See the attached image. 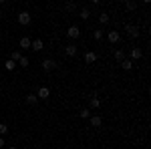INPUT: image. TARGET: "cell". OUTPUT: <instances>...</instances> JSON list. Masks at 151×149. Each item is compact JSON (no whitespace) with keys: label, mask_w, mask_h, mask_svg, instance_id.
<instances>
[{"label":"cell","mask_w":151,"mask_h":149,"mask_svg":"<svg viewBox=\"0 0 151 149\" xmlns=\"http://www.w3.org/2000/svg\"><path fill=\"white\" fill-rule=\"evenodd\" d=\"M30 22H32V16H30L28 10H20L18 12V24H20V26H28Z\"/></svg>","instance_id":"cell-1"},{"label":"cell","mask_w":151,"mask_h":149,"mask_svg":"<svg viewBox=\"0 0 151 149\" xmlns=\"http://www.w3.org/2000/svg\"><path fill=\"white\" fill-rule=\"evenodd\" d=\"M40 67H42V71H45V73H50V71L57 69V60H55V58H42Z\"/></svg>","instance_id":"cell-2"},{"label":"cell","mask_w":151,"mask_h":149,"mask_svg":"<svg viewBox=\"0 0 151 149\" xmlns=\"http://www.w3.org/2000/svg\"><path fill=\"white\" fill-rule=\"evenodd\" d=\"M125 32H127V36L129 38H139V26H135V24H127L125 26Z\"/></svg>","instance_id":"cell-3"},{"label":"cell","mask_w":151,"mask_h":149,"mask_svg":"<svg viewBox=\"0 0 151 149\" xmlns=\"http://www.w3.org/2000/svg\"><path fill=\"white\" fill-rule=\"evenodd\" d=\"M67 36H69L70 40H77V38L81 36V28H79L77 24H73V26H69V28H67Z\"/></svg>","instance_id":"cell-4"},{"label":"cell","mask_w":151,"mask_h":149,"mask_svg":"<svg viewBox=\"0 0 151 149\" xmlns=\"http://www.w3.org/2000/svg\"><path fill=\"white\" fill-rule=\"evenodd\" d=\"M77 53H79V48H77V45H75V42H69V45L65 46V55H67V57H77Z\"/></svg>","instance_id":"cell-5"},{"label":"cell","mask_w":151,"mask_h":149,"mask_svg":"<svg viewBox=\"0 0 151 149\" xmlns=\"http://www.w3.org/2000/svg\"><path fill=\"white\" fill-rule=\"evenodd\" d=\"M83 60H85L87 65H91V63H95V60H97V53H93V50H87V53L83 55Z\"/></svg>","instance_id":"cell-6"},{"label":"cell","mask_w":151,"mask_h":149,"mask_svg":"<svg viewBox=\"0 0 151 149\" xmlns=\"http://www.w3.org/2000/svg\"><path fill=\"white\" fill-rule=\"evenodd\" d=\"M107 40H109V42H119V40H121L119 30H109V32H107Z\"/></svg>","instance_id":"cell-7"},{"label":"cell","mask_w":151,"mask_h":149,"mask_svg":"<svg viewBox=\"0 0 151 149\" xmlns=\"http://www.w3.org/2000/svg\"><path fill=\"white\" fill-rule=\"evenodd\" d=\"M89 123H91V127H101L103 125V117H99V115H93V117H89Z\"/></svg>","instance_id":"cell-8"},{"label":"cell","mask_w":151,"mask_h":149,"mask_svg":"<svg viewBox=\"0 0 151 149\" xmlns=\"http://www.w3.org/2000/svg\"><path fill=\"white\" fill-rule=\"evenodd\" d=\"M36 97H38V99H48V97H50V89H48V87H40V89L36 91Z\"/></svg>","instance_id":"cell-9"},{"label":"cell","mask_w":151,"mask_h":149,"mask_svg":"<svg viewBox=\"0 0 151 149\" xmlns=\"http://www.w3.org/2000/svg\"><path fill=\"white\" fill-rule=\"evenodd\" d=\"M42 46H45V42H42L40 38H35V40L30 42V48H32V50H36V53H40V50H42Z\"/></svg>","instance_id":"cell-10"},{"label":"cell","mask_w":151,"mask_h":149,"mask_svg":"<svg viewBox=\"0 0 151 149\" xmlns=\"http://www.w3.org/2000/svg\"><path fill=\"white\" fill-rule=\"evenodd\" d=\"M141 57H143L141 48H139V46H133V48H131V60H139Z\"/></svg>","instance_id":"cell-11"},{"label":"cell","mask_w":151,"mask_h":149,"mask_svg":"<svg viewBox=\"0 0 151 149\" xmlns=\"http://www.w3.org/2000/svg\"><path fill=\"white\" fill-rule=\"evenodd\" d=\"M24 101H26V103L30 105V107H35V105L38 103V97H36L35 93H28V95H26V99H24Z\"/></svg>","instance_id":"cell-12"},{"label":"cell","mask_w":151,"mask_h":149,"mask_svg":"<svg viewBox=\"0 0 151 149\" xmlns=\"http://www.w3.org/2000/svg\"><path fill=\"white\" fill-rule=\"evenodd\" d=\"M30 42H32V38H28V36H22V38L18 40V46H20V48H30Z\"/></svg>","instance_id":"cell-13"},{"label":"cell","mask_w":151,"mask_h":149,"mask_svg":"<svg viewBox=\"0 0 151 149\" xmlns=\"http://www.w3.org/2000/svg\"><path fill=\"white\" fill-rule=\"evenodd\" d=\"M121 67H123V71H131V69H133V60L125 57L123 60H121Z\"/></svg>","instance_id":"cell-14"},{"label":"cell","mask_w":151,"mask_h":149,"mask_svg":"<svg viewBox=\"0 0 151 149\" xmlns=\"http://www.w3.org/2000/svg\"><path fill=\"white\" fill-rule=\"evenodd\" d=\"M79 117H81V119H89V117H91V109H89V107H83L81 111H79Z\"/></svg>","instance_id":"cell-15"},{"label":"cell","mask_w":151,"mask_h":149,"mask_svg":"<svg viewBox=\"0 0 151 149\" xmlns=\"http://www.w3.org/2000/svg\"><path fill=\"white\" fill-rule=\"evenodd\" d=\"M93 38H95V40H103V38H105V30H103V28H97V30L93 32Z\"/></svg>","instance_id":"cell-16"},{"label":"cell","mask_w":151,"mask_h":149,"mask_svg":"<svg viewBox=\"0 0 151 149\" xmlns=\"http://www.w3.org/2000/svg\"><path fill=\"white\" fill-rule=\"evenodd\" d=\"M125 8H127L129 12L137 10V2H133V0H125Z\"/></svg>","instance_id":"cell-17"},{"label":"cell","mask_w":151,"mask_h":149,"mask_svg":"<svg viewBox=\"0 0 151 149\" xmlns=\"http://www.w3.org/2000/svg\"><path fill=\"white\" fill-rule=\"evenodd\" d=\"M65 10H67V12H75V10H77V4H75L73 0H67V4H65Z\"/></svg>","instance_id":"cell-18"},{"label":"cell","mask_w":151,"mask_h":149,"mask_svg":"<svg viewBox=\"0 0 151 149\" xmlns=\"http://www.w3.org/2000/svg\"><path fill=\"white\" fill-rule=\"evenodd\" d=\"M20 57H22V53H20V50H12V53H10V60H14V63H18Z\"/></svg>","instance_id":"cell-19"},{"label":"cell","mask_w":151,"mask_h":149,"mask_svg":"<svg viewBox=\"0 0 151 149\" xmlns=\"http://www.w3.org/2000/svg\"><path fill=\"white\" fill-rule=\"evenodd\" d=\"M79 14H81L83 20H89V18H91V10H89V8H81V12H79Z\"/></svg>","instance_id":"cell-20"},{"label":"cell","mask_w":151,"mask_h":149,"mask_svg":"<svg viewBox=\"0 0 151 149\" xmlns=\"http://www.w3.org/2000/svg\"><path fill=\"white\" fill-rule=\"evenodd\" d=\"M4 69H6V71H10V73H12V71L16 69V63H14V60H10V58H8V60H6V63H4Z\"/></svg>","instance_id":"cell-21"},{"label":"cell","mask_w":151,"mask_h":149,"mask_svg":"<svg viewBox=\"0 0 151 149\" xmlns=\"http://www.w3.org/2000/svg\"><path fill=\"white\" fill-rule=\"evenodd\" d=\"M99 22H101V24L109 22V14H107V12H101V14H99Z\"/></svg>","instance_id":"cell-22"},{"label":"cell","mask_w":151,"mask_h":149,"mask_svg":"<svg viewBox=\"0 0 151 149\" xmlns=\"http://www.w3.org/2000/svg\"><path fill=\"white\" fill-rule=\"evenodd\" d=\"M113 57H115V60H119V63H121V60L125 58V53H123V50H115V53H113Z\"/></svg>","instance_id":"cell-23"},{"label":"cell","mask_w":151,"mask_h":149,"mask_svg":"<svg viewBox=\"0 0 151 149\" xmlns=\"http://www.w3.org/2000/svg\"><path fill=\"white\" fill-rule=\"evenodd\" d=\"M101 107V101L97 97H91V109H99Z\"/></svg>","instance_id":"cell-24"},{"label":"cell","mask_w":151,"mask_h":149,"mask_svg":"<svg viewBox=\"0 0 151 149\" xmlns=\"http://www.w3.org/2000/svg\"><path fill=\"white\" fill-rule=\"evenodd\" d=\"M28 63H30V60H28V57H20V60H18V65H20L22 69H26V67H28Z\"/></svg>","instance_id":"cell-25"},{"label":"cell","mask_w":151,"mask_h":149,"mask_svg":"<svg viewBox=\"0 0 151 149\" xmlns=\"http://www.w3.org/2000/svg\"><path fill=\"white\" fill-rule=\"evenodd\" d=\"M8 133V125L6 123H0V135H6Z\"/></svg>","instance_id":"cell-26"},{"label":"cell","mask_w":151,"mask_h":149,"mask_svg":"<svg viewBox=\"0 0 151 149\" xmlns=\"http://www.w3.org/2000/svg\"><path fill=\"white\" fill-rule=\"evenodd\" d=\"M4 143H6V141H4V139H2V137H0V149H2V147H4Z\"/></svg>","instance_id":"cell-27"},{"label":"cell","mask_w":151,"mask_h":149,"mask_svg":"<svg viewBox=\"0 0 151 149\" xmlns=\"http://www.w3.org/2000/svg\"><path fill=\"white\" fill-rule=\"evenodd\" d=\"M91 2H93V4H99V2H101V0H91Z\"/></svg>","instance_id":"cell-28"},{"label":"cell","mask_w":151,"mask_h":149,"mask_svg":"<svg viewBox=\"0 0 151 149\" xmlns=\"http://www.w3.org/2000/svg\"><path fill=\"white\" fill-rule=\"evenodd\" d=\"M2 16H4V12H2V10H0V20H2Z\"/></svg>","instance_id":"cell-29"},{"label":"cell","mask_w":151,"mask_h":149,"mask_svg":"<svg viewBox=\"0 0 151 149\" xmlns=\"http://www.w3.org/2000/svg\"><path fill=\"white\" fill-rule=\"evenodd\" d=\"M4 2H8V0H0V4H4Z\"/></svg>","instance_id":"cell-30"},{"label":"cell","mask_w":151,"mask_h":149,"mask_svg":"<svg viewBox=\"0 0 151 149\" xmlns=\"http://www.w3.org/2000/svg\"><path fill=\"white\" fill-rule=\"evenodd\" d=\"M143 2H145V4H149V2H151V0H143Z\"/></svg>","instance_id":"cell-31"},{"label":"cell","mask_w":151,"mask_h":149,"mask_svg":"<svg viewBox=\"0 0 151 149\" xmlns=\"http://www.w3.org/2000/svg\"><path fill=\"white\" fill-rule=\"evenodd\" d=\"M8 149H16V147H14V145H10V147H8Z\"/></svg>","instance_id":"cell-32"},{"label":"cell","mask_w":151,"mask_h":149,"mask_svg":"<svg viewBox=\"0 0 151 149\" xmlns=\"http://www.w3.org/2000/svg\"><path fill=\"white\" fill-rule=\"evenodd\" d=\"M0 95H2V87H0Z\"/></svg>","instance_id":"cell-33"},{"label":"cell","mask_w":151,"mask_h":149,"mask_svg":"<svg viewBox=\"0 0 151 149\" xmlns=\"http://www.w3.org/2000/svg\"><path fill=\"white\" fill-rule=\"evenodd\" d=\"M133 2H139V0H133Z\"/></svg>","instance_id":"cell-34"}]
</instances>
